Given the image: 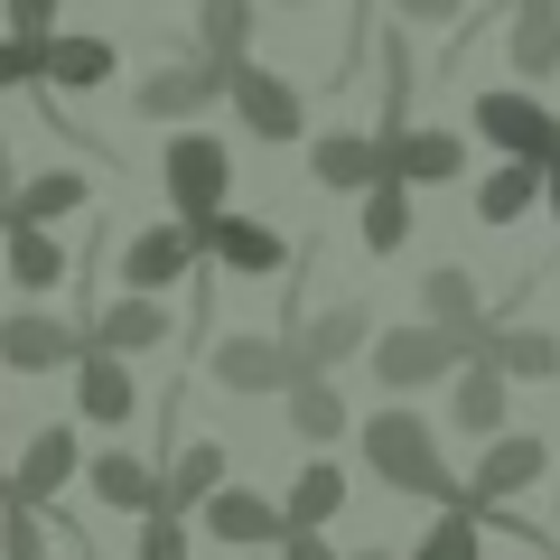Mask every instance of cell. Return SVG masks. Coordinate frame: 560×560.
<instances>
[{"label": "cell", "mask_w": 560, "mask_h": 560, "mask_svg": "<svg viewBox=\"0 0 560 560\" xmlns=\"http://www.w3.org/2000/svg\"><path fill=\"white\" fill-rule=\"evenodd\" d=\"M355 448H364V467H374V486H393V495H420V504L458 495V477H448V458H440V430H430L411 401H383L355 430Z\"/></svg>", "instance_id": "cell-1"}, {"label": "cell", "mask_w": 560, "mask_h": 560, "mask_svg": "<svg viewBox=\"0 0 560 560\" xmlns=\"http://www.w3.org/2000/svg\"><path fill=\"white\" fill-rule=\"evenodd\" d=\"M160 187H168V206H178V224L197 234V224H215L224 206H234V150H224L215 131H178L160 150Z\"/></svg>", "instance_id": "cell-2"}, {"label": "cell", "mask_w": 560, "mask_h": 560, "mask_svg": "<svg viewBox=\"0 0 560 560\" xmlns=\"http://www.w3.org/2000/svg\"><path fill=\"white\" fill-rule=\"evenodd\" d=\"M477 140H495L514 168H551L560 160V113L533 103L523 84H486L477 94Z\"/></svg>", "instance_id": "cell-3"}, {"label": "cell", "mask_w": 560, "mask_h": 560, "mask_svg": "<svg viewBox=\"0 0 560 560\" xmlns=\"http://www.w3.org/2000/svg\"><path fill=\"white\" fill-rule=\"evenodd\" d=\"M224 103H234V121H243L253 140H271V150H290V140L308 131V94H300L290 75H271V66H253V57L224 75Z\"/></svg>", "instance_id": "cell-4"}, {"label": "cell", "mask_w": 560, "mask_h": 560, "mask_svg": "<svg viewBox=\"0 0 560 560\" xmlns=\"http://www.w3.org/2000/svg\"><path fill=\"white\" fill-rule=\"evenodd\" d=\"M197 261H215V271H234V280H280V271H300L290 234H271L261 215H234V206H224L215 224H197Z\"/></svg>", "instance_id": "cell-5"}, {"label": "cell", "mask_w": 560, "mask_h": 560, "mask_svg": "<svg viewBox=\"0 0 560 560\" xmlns=\"http://www.w3.org/2000/svg\"><path fill=\"white\" fill-rule=\"evenodd\" d=\"M75 477H84V440H75V420H47V430H28L20 467H10V504H20V514H47V504H57Z\"/></svg>", "instance_id": "cell-6"}, {"label": "cell", "mask_w": 560, "mask_h": 560, "mask_svg": "<svg viewBox=\"0 0 560 560\" xmlns=\"http://www.w3.org/2000/svg\"><path fill=\"white\" fill-rule=\"evenodd\" d=\"M206 374H215L234 401H261V393H290V383H300V364H290V346H280V337L234 327V337L206 346Z\"/></svg>", "instance_id": "cell-7"}, {"label": "cell", "mask_w": 560, "mask_h": 560, "mask_svg": "<svg viewBox=\"0 0 560 560\" xmlns=\"http://www.w3.org/2000/svg\"><path fill=\"white\" fill-rule=\"evenodd\" d=\"M364 364H374L383 393H430V383L458 374V346H448L440 327H383V337L364 346Z\"/></svg>", "instance_id": "cell-8"}, {"label": "cell", "mask_w": 560, "mask_h": 560, "mask_svg": "<svg viewBox=\"0 0 560 560\" xmlns=\"http://www.w3.org/2000/svg\"><path fill=\"white\" fill-rule=\"evenodd\" d=\"M187 271H197V234H187L178 215L140 224V234L121 243V290H131V300H160V290H178Z\"/></svg>", "instance_id": "cell-9"}, {"label": "cell", "mask_w": 560, "mask_h": 560, "mask_svg": "<svg viewBox=\"0 0 560 560\" xmlns=\"http://www.w3.org/2000/svg\"><path fill=\"white\" fill-rule=\"evenodd\" d=\"M290 364L300 374H327V364H346V355H364L374 346V308L364 300H337V308H318V318H290Z\"/></svg>", "instance_id": "cell-10"}, {"label": "cell", "mask_w": 560, "mask_h": 560, "mask_svg": "<svg viewBox=\"0 0 560 560\" xmlns=\"http://www.w3.org/2000/svg\"><path fill=\"white\" fill-rule=\"evenodd\" d=\"M75 355H84L75 318H47V308H10V318H0V364H10V374H66Z\"/></svg>", "instance_id": "cell-11"}, {"label": "cell", "mask_w": 560, "mask_h": 560, "mask_svg": "<svg viewBox=\"0 0 560 560\" xmlns=\"http://www.w3.org/2000/svg\"><path fill=\"white\" fill-rule=\"evenodd\" d=\"M541 477H551V440L504 430V440H486V458H477V477H467V495H477V504H514V495H533Z\"/></svg>", "instance_id": "cell-12"}, {"label": "cell", "mask_w": 560, "mask_h": 560, "mask_svg": "<svg viewBox=\"0 0 560 560\" xmlns=\"http://www.w3.org/2000/svg\"><path fill=\"white\" fill-rule=\"evenodd\" d=\"M224 75H234V66H150V75H140V121H187V113H206V103H224Z\"/></svg>", "instance_id": "cell-13"}, {"label": "cell", "mask_w": 560, "mask_h": 560, "mask_svg": "<svg viewBox=\"0 0 560 560\" xmlns=\"http://www.w3.org/2000/svg\"><path fill=\"white\" fill-rule=\"evenodd\" d=\"M383 178H393V187H458L467 178V140L458 131H420V121H411V131L383 150Z\"/></svg>", "instance_id": "cell-14"}, {"label": "cell", "mask_w": 560, "mask_h": 560, "mask_svg": "<svg viewBox=\"0 0 560 560\" xmlns=\"http://www.w3.org/2000/svg\"><path fill=\"white\" fill-rule=\"evenodd\" d=\"M84 346H94V355H160L168 346V300H131V290H121L113 308H103V318H84Z\"/></svg>", "instance_id": "cell-15"}, {"label": "cell", "mask_w": 560, "mask_h": 560, "mask_svg": "<svg viewBox=\"0 0 560 560\" xmlns=\"http://www.w3.org/2000/svg\"><path fill=\"white\" fill-rule=\"evenodd\" d=\"M197 523L224 541V551H271V541H280V504L253 495V486H215V495L197 504Z\"/></svg>", "instance_id": "cell-16"}, {"label": "cell", "mask_w": 560, "mask_h": 560, "mask_svg": "<svg viewBox=\"0 0 560 560\" xmlns=\"http://www.w3.org/2000/svg\"><path fill=\"white\" fill-rule=\"evenodd\" d=\"M504 411H514V383L495 364H458L448 374V430L458 440H504Z\"/></svg>", "instance_id": "cell-17"}, {"label": "cell", "mask_w": 560, "mask_h": 560, "mask_svg": "<svg viewBox=\"0 0 560 560\" xmlns=\"http://www.w3.org/2000/svg\"><path fill=\"white\" fill-rule=\"evenodd\" d=\"M280 533H327V523L346 514V467L337 458H300V477L280 486Z\"/></svg>", "instance_id": "cell-18"}, {"label": "cell", "mask_w": 560, "mask_h": 560, "mask_svg": "<svg viewBox=\"0 0 560 560\" xmlns=\"http://www.w3.org/2000/svg\"><path fill=\"white\" fill-rule=\"evenodd\" d=\"M504 57H514V75L533 84V94L560 75V0H514V20H504Z\"/></svg>", "instance_id": "cell-19"}, {"label": "cell", "mask_w": 560, "mask_h": 560, "mask_svg": "<svg viewBox=\"0 0 560 560\" xmlns=\"http://www.w3.org/2000/svg\"><path fill=\"white\" fill-rule=\"evenodd\" d=\"M66 374H75V411L94 420V430H121V420L140 411V383H131V364H121V355H94V346H84Z\"/></svg>", "instance_id": "cell-20"}, {"label": "cell", "mask_w": 560, "mask_h": 560, "mask_svg": "<svg viewBox=\"0 0 560 560\" xmlns=\"http://www.w3.org/2000/svg\"><path fill=\"white\" fill-rule=\"evenodd\" d=\"M94 206V187H84V168H38V178H20V187H0V215L10 224H57V215H84Z\"/></svg>", "instance_id": "cell-21"}, {"label": "cell", "mask_w": 560, "mask_h": 560, "mask_svg": "<svg viewBox=\"0 0 560 560\" xmlns=\"http://www.w3.org/2000/svg\"><path fill=\"white\" fill-rule=\"evenodd\" d=\"M467 364H495L504 383H551L560 374V337L551 327H486Z\"/></svg>", "instance_id": "cell-22"}, {"label": "cell", "mask_w": 560, "mask_h": 560, "mask_svg": "<svg viewBox=\"0 0 560 560\" xmlns=\"http://www.w3.org/2000/svg\"><path fill=\"white\" fill-rule=\"evenodd\" d=\"M308 178H318V187H337V197H364V187L383 178L374 131H318V140H308Z\"/></svg>", "instance_id": "cell-23"}, {"label": "cell", "mask_w": 560, "mask_h": 560, "mask_svg": "<svg viewBox=\"0 0 560 560\" xmlns=\"http://www.w3.org/2000/svg\"><path fill=\"white\" fill-rule=\"evenodd\" d=\"M420 327H440V337H477V327H486V308H477V271H467V261L420 271Z\"/></svg>", "instance_id": "cell-24"}, {"label": "cell", "mask_w": 560, "mask_h": 560, "mask_svg": "<svg viewBox=\"0 0 560 560\" xmlns=\"http://www.w3.org/2000/svg\"><path fill=\"white\" fill-rule=\"evenodd\" d=\"M84 486H94V504H113V514H150V504H160V467L140 458V448H103L94 467H84Z\"/></svg>", "instance_id": "cell-25"}, {"label": "cell", "mask_w": 560, "mask_h": 560, "mask_svg": "<svg viewBox=\"0 0 560 560\" xmlns=\"http://www.w3.org/2000/svg\"><path fill=\"white\" fill-rule=\"evenodd\" d=\"M280 411H290V440H308V458H327V440H346V393L327 374H300L280 393Z\"/></svg>", "instance_id": "cell-26"}, {"label": "cell", "mask_w": 560, "mask_h": 560, "mask_svg": "<svg viewBox=\"0 0 560 560\" xmlns=\"http://www.w3.org/2000/svg\"><path fill=\"white\" fill-rule=\"evenodd\" d=\"M38 75L57 84V94H94V84H113V38H84V28H57L38 57Z\"/></svg>", "instance_id": "cell-27"}, {"label": "cell", "mask_w": 560, "mask_h": 560, "mask_svg": "<svg viewBox=\"0 0 560 560\" xmlns=\"http://www.w3.org/2000/svg\"><path fill=\"white\" fill-rule=\"evenodd\" d=\"M215 486H234V467H224V448H215V440H187L178 458L160 467V504H168V514H197Z\"/></svg>", "instance_id": "cell-28"}, {"label": "cell", "mask_w": 560, "mask_h": 560, "mask_svg": "<svg viewBox=\"0 0 560 560\" xmlns=\"http://www.w3.org/2000/svg\"><path fill=\"white\" fill-rule=\"evenodd\" d=\"M253 28H261V0H197L206 66H243V57H253Z\"/></svg>", "instance_id": "cell-29"}, {"label": "cell", "mask_w": 560, "mask_h": 560, "mask_svg": "<svg viewBox=\"0 0 560 560\" xmlns=\"http://www.w3.org/2000/svg\"><path fill=\"white\" fill-rule=\"evenodd\" d=\"M533 206H541V168H514V160H504V168H486V178H477V224H486V234L523 224Z\"/></svg>", "instance_id": "cell-30"}, {"label": "cell", "mask_w": 560, "mask_h": 560, "mask_svg": "<svg viewBox=\"0 0 560 560\" xmlns=\"http://www.w3.org/2000/svg\"><path fill=\"white\" fill-rule=\"evenodd\" d=\"M66 271H75V261H66L57 234H38V224H10V290H28V300H38V290H57Z\"/></svg>", "instance_id": "cell-31"}, {"label": "cell", "mask_w": 560, "mask_h": 560, "mask_svg": "<svg viewBox=\"0 0 560 560\" xmlns=\"http://www.w3.org/2000/svg\"><path fill=\"white\" fill-rule=\"evenodd\" d=\"M355 234H364V253H401L411 243V187H393V178H374L364 187V215H355Z\"/></svg>", "instance_id": "cell-32"}, {"label": "cell", "mask_w": 560, "mask_h": 560, "mask_svg": "<svg viewBox=\"0 0 560 560\" xmlns=\"http://www.w3.org/2000/svg\"><path fill=\"white\" fill-rule=\"evenodd\" d=\"M401 560H486V541H477V523H458V514H440L430 533L411 541Z\"/></svg>", "instance_id": "cell-33"}, {"label": "cell", "mask_w": 560, "mask_h": 560, "mask_svg": "<svg viewBox=\"0 0 560 560\" xmlns=\"http://www.w3.org/2000/svg\"><path fill=\"white\" fill-rule=\"evenodd\" d=\"M131 560H187V514H168V504H150L131 533Z\"/></svg>", "instance_id": "cell-34"}, {"label": "cell", "mask_w": 560, "mask_h": 560, "mask_svg": "<svg viewBox=\"0 0 560 560\" xmlns=\"http://www.w3.org/2000/svg\"><path fill=\"white\" fill-rule=\"evenodd\" d=\"M0 560H57L47 523H38V514H20V504H0Z\"/></svg>", "instance_id": "cell-35"}, {"label": "cell", "mask_w": 560, "mask_h": 560, "mask_svg": "<svg viewBox=\"0 0 560 560\" xmlns=\"http://www.w3.org/2000/svg\"><path fill=\"white\" fill-rule=\"evenodd\" d=\"M38 57H47V38H0V94L38 84Z\"/></svg>", "instance_id": "cell-36"}, {"label": "cell", "mask_w": 560, "mask_h": 560, "mask_svg": "<svg viewBox=\"0 0 560 560\" xmlns=\"http://www.w3.org/2000/svg\"><path fill=\"white\" fill-rule=\"evenodd\" d=\"M10 10V38H57V0H0Z\"/></svg>", "instance_id": "cell-37"}, {"label": "cell", "mask_w": 560, "mask_h": 560, "mask_svg": "<svg viewBox=\"0 0 560 560\" xmlns=\"http://www.w3.org/2000/svg\"><path fill=\"white\" fill-rule=\"evenodd\" d=\"M271 560H346V551H337L327 533H280V541H271Z\"/></svg>", "instance_id": "cell-38"}, {"label": "cell", "mask_w": 560, "mask_h": 560, "mask_svg": "<svg viewBox=\"0 0 560 560\" xmlns=\"http://www.w3.org/2000/svg\"><path fill=\"white\" fill-rule=\"evenodd\" d=\"M401 20H420V28H448V20H467V0H393Z\"/></svg>", "instance_id": "cell-39"}, {"label": "cell", "mask_w": 560, "mask_h": 560, "mask_svg": "<svg viewBox=\"0 0 560 560\" xmlns=\"http://www.w3.org/2000/svg\"><path fill=\"white\" fill-rule=\"evenodd\" d=\"M541 215H551V224H560V160H551V168H541Z\"/></svg>", "instance_id": "cell-40"}, {"label": "cell", "mask_w": 560, "mask_h": 560, "mask_svg": "<svg viewBox=\"0 0 560 560\" xmlns=\"http://www.w3.org/2000/svg\"><path fill=\"white\" fill-rule=\"evenodd\" d=\"M346 560H401V551H383V541H364V551H346Z\"/></svg>", "instance_id": "cell-41"}, {"label": "cell", "mask_w": 560, "mask_h": 560, "mask_svg": "<svg viewBox=\"0 0 560 560\" xmlns=\"http://www.w3.org/2000/svg\"><path fill=\"white\" fill-rule=\"evenodd\" d=\"M0 504H10V467H0Z\"/></svg>", "instance_id": "cell-42"}, {"label": "cell", "mask_w": 560, "mask_h": 560, "mask_svg": "<svg viewBox=\"0 0 560 560\" xmlns=\"http://www.w3.org/2000/svg\"><path fill=\"white\" fill-rule=\"evenodd\" d=\"M290 10H308V0H290Z\"/></svg>", "instance_id": "cell-43"}, {"label": "cell", "mask_w": 560, "mask_h": 560, "mask_svg": "<svg viewBox=\"0 0 560 560\" xmlns=\"http://www.w3.org/2000/svg\"><path fill=\"white\" fill-rule=\"evenodd\" d=\"M0 234H10V215H0Z\"/></svg>", "instance_id": "cell-44"}]
</instances>
